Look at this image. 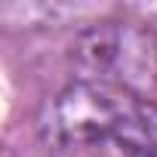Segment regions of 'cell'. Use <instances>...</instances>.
Wrapping results in <instances>:
<instances>
[{"label":"cell","instance_id":"cell-1","mask_svg":"<svg viewBox=\"0 0 157 157\" xmlns=\"http://www.w3.org/2000/svg\"><path fill=\"white\" fill-rule=\"evenodd\" d=\"M40 129L59 148L117 142L136 154H157V105L96 80L59 93L46 105Z\"/></svg>","mask_w":157,"mask_h":157}]
</instances>
